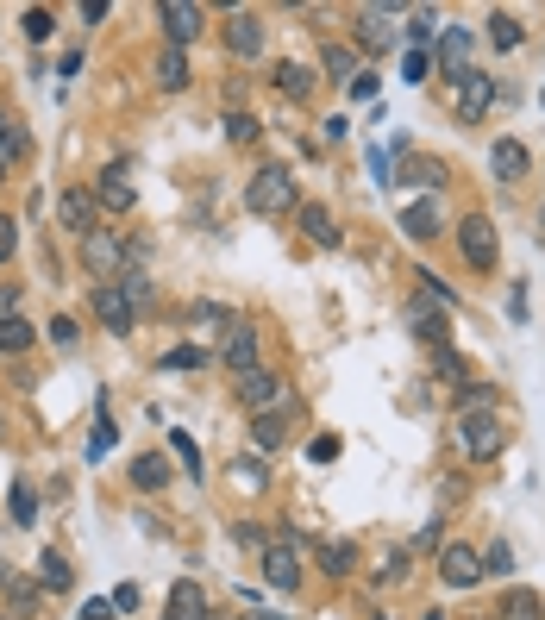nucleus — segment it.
<instances>
[{
    "mask_svg": "<svg viewBox=\"0 0 545 620\" xmlns=\"http://www.w3.org/2000/svg\"><path fill=\"white\" fill-rule=\"evenodd\" d=\"M464 57H470V32H458V26H452V32L439 38V63H445V76H464V69H470Z\"/></svg>",
    "mask_w": 545,
    "mask_h": 620,
    "instance_id": "obj_26",
    "label": "nucleus"
},
{
    "mask_svg": "<svg viewBox=\"0 0 545 620\" xmlns=\"http://www.w3.org/2000/svg\"><path fill=\"white\" fill-rule=\"evenodd\" d=\"M301 232H307V238H314V245H320V251H339V245H345V232L333 226V213H326L320 201H301Z\"/></svg>",
    "mask_w": 545,
    "mask_h": 620,
    "instance_id": "obj_18",
    "label": "nucleus"
},
{
    "mask_svg": "<svg viewBox=\"0 0 545 620\" xmlns=\"http://www.w3.org/2000/svg\"><path fill=\"white\" fill-rule=\"evenodd\" d=\"M539 101H545V94H539Z\"/></svg>",
    "mask_w": 545,
    "mask_h": 620,
    "instance_id": "obj_59",
    "label": "nucleus"
},
{
    "mask_svg": "<svg viewBox=\"0 0 545 620\" xmlns=\"http://www.w3.org/2000/svg\"><path fill=\"white\" fill-rule=\"evenodd\" d=\"M502 620H545V602H539L533 589H520V583H514V589L502 595Z\"/></svg>",
    "mask_w": 545,
    "mask_h": 620,
    "instance_id": "obj_25",
    "label": "nucleus"
},
{
    "mask_svg": "<svg viewBox=\"0 0 545 620\" xmlns=\"http://www.w3.org/2000/svg\"><path fill=\"white\" fill-rule=\"evenodd\" d=\"M264 583L270 589H301V533L295 527H276L264 545Z\"/></svg>",
    "mask_w": 545,
    "mask_h": 620,
    "instance_id": "obj_3",
    "label": "nucleus"
},
{
    "mask_svg": "<svg viewBox=\"0 0 545 620\" xmlns=\"http://www.w3.org/2000/svg\"><path fill=\"white\" fill-rule=\"evenodd\" d=\"M163 620H207V589L195 577H176L170 602H163Z\"/></svg>",
    "mask_w": 545,
    "mask_h": 620,
    "instance_id": "obj_15",
    "label": "nucleus"
},
{
    "mask_svg": "<svg viewBox=\"0 0 545 620\" xmlns=\"http://www.w3.org/2000/svg\"><path fill=\"white\" fill-rule=\"evenodd\" d=\"M452 101H458V119H464V126H477V119L495 107V76H483V69H464V76H452Z\"/></svg>",
    "mask_w": 545,
    "mask_h": 620,
    "instance_id": "obj_7",
    "label": "nucleus"
},
{
    "mask_svg": "<svg viewBox=\"0 0 545 620\" xmlns=\"http://www.w3.org/2000/svg\"><path fill=\"white\" fill-rule=\"evenodd\" d=\"M320 63H326V76L345 82V88H351V76H358V57H351V44H326Z\"/></svg>",
    "mask_w": 545,
    "mask_h": 620,
    "instance_id": "obj_27",
    "label": "nucleus"
},
{
    "mask_svg": "<svg viewBox=\"0 0 545 620\" xmlns=\"http://www.w3.org/2000/svg\"><path fill=\"white\" fill-rule=\"evenodd\" d=\"M113 614H120V608H113V595H107V602H101V595H94V602L82 608V620H113Z\"/></svg>",
    "mask_w": 545,
    "mask_h": 620,
    "instance_id": "obj_52",
    "label": "nucleus"
},
{
    "mask_svg": "<svg viewBox=\"0 0 545 620\" xmlns=\"http://www.w3.org/2000/svg\"><path fill=\"white\" fill-rule=\"evenodd\" d=\"M38 589H44V595H69V589H76V570H69L63 552H44V558H38Z\"/></svg>",
    "mask_w": 545,
    "mask_h": 620,
    "instance_id": "obj_20",
    "label": "nucleus"
},
{
    "mask_svg": "<svg viewBox=\"0 0 545 620\" xmlns=\"http://www.w3.org/2000/svg\"><path fill=\"white\" fill-rule=\"evenodd\" d=\"M520 38H527V32H520L514 13H489V44H495V51H514Z\"/></svg>",
    "mask_w": 545,
    "mask_h": 620,
    "instance_id": "obj_31",
    "label": "nucleus"
},
{
    "mask_svg": "<svg viewBox=\"0 0 545 620\" xmlns=\"http://www.w3.org/2000/svg\"><path fill=\"white\" fill-rule=\"evenodd\" d=\"M351 101H376V76H370V69L351 76Z\"/></svg>",
    "mask_w": 545,
    "mask_h": 620,
    "instance_id": "obj_51",
    "label": "nucleus"
},
{
    "mask_svg": "<svg viewBox=\"0 0 545 620\" xmlns=\"http://www.w3.org/2000/svg\"><path fill=\"white\" fill-rule=\"evenodd\" d=\"M113 445H120V426H113L107 408H101V414H94V433H88V458H107Z\"/></svg>",
    "mask_w": 545,
    "mask_h": 620,
    "instance_id": "obj_32",
    "label": "nucleus"
},
{
    "mask_svg": "<svg viewBox=\"0 0 545 620\" xmlns=\"http://www.w3.org/2000/svg\"><path fill=\"white\" fill-rule=\"evenodd\" d=\"M51 339L57 345H76V320H51Z\"/></svg>",
    "mask_w": 545,
    "mask_h": 620,
    "instance_id": "obj_54",
    "label": "nucleus"
},
{
    "mask_svg": "<svg viewBox=\"0 0 545 620\" xmlns=\"http://www.w3.org/2000/svg\"><path fill=\"white\" fill-rule=\"evenodd\" d=\"M239 545H251V552H264L270 545V527H257V520H239V533H232Z\"/></svg>",
    "mask_w": 545,
    "mask_h": 620,
    "instance_id": "obj_45",
    "label": "nucleus"
},
{
    "mask_svg": "<svg viewBox=\"0 0 545 620\" xmlns=\"http://www.w3.org/2000/svg\"><path fill=\"white\" fill-rule=\"evenodd\" d=\"M7 595H13V620H32V614H38V589H32V583L7 577Z\"/></svg>",
    "mask_w": 545,
    "mask_h": 620,
    "instance_id": "obj_38",
    "label": "nucleus"
},
{
    "mask_svg": "<svg viewBox=\"0 0 545 620\" xmlns=\"http://www.w3.org/2000/svg\"><path fill=\"white\" fill-rule=\"evenodd\" d=\"M489 570H495V577H508V570H514V552H508L502 539H495L489 552H483V577H489Z\"/></svg>",
    "mask_w": 545,
    "mask_h": 620,
    "instance_id": "obj_43",
    "label": "nucleus"
},
{
    "mask_svg": "<svg viewBox=\"0 0 545 620\" xmlns=\"http://www.w3.org/2000/svg\"><path fill=\"white\" fill-rule=\"evenodd\" d=\"M113 608L132 614V608H138V589H132V583H120V589H113Z\"/></svg>",
    "mask_w": 545,
    "mask_h": 620,
    "instance_id": "obj_53",
    "label": "nucleus"
},
{
    "mask_svg": "<svg viewBox=\"0 0 545 620\" xmlns=\"http://www.w3.org/2000/svg\"><path fill=\"white\" fill-rule=\"evenodd\" d=\"M0 176H7V163H0Z\"/></svg>",
    "mask_w": 545,
    "mask_h": 620,
    "instance_id": "obj_58",
    "label": "nucleus"
},
{
    "mask_svg": "<svg viewBox=\"0 0 545 620\" xmlns=\"http://www.w3.org/2000/svg\"><path fill=\"white\" fill-rule=\"evenodd\" d=\"M307 458H314V464H333V458H339V439H333V433H320L314 445H307Z\"/></svg>",
    "mask_w": 545,
    "mask_h": 620,
    "instance_id": "obj_49",
    "label": "nucleus"
},
{
    "mask_svg": "<svg viewBox=\"0 0 545 620\" xmlns=\"http://www.w3.org/2000/svg\"><path fill=\"white\" fill-rule=\"evenodd\" d=\"M257 132H264V126H257V119H251V113H239V107H232V113H226V138H232V145H251V138H257Z\"/></svg>",
    "mask_w": 545,
    "mask_h": 620,
    "instance_id": "obj_40",
    "label": "nucleus"
},
{
    "mask_svg": "<svg viewBox=\"0 0 545 620\" xmlns=\"http://www.w3.org/2000/svg\"><path fill=\"white\" fill-rule=\"evenodd\" d=\"M458 408H464V414L495 408V389H489V383H464V389H458Z\"/></svg>",
    "mask_w": 545,
    "mask_h": 620,
    "instance_id": "obj_42",
    "label": "nucleus"
},
{
    "mask_svg": "<svg viewBox=\"0 0 545 620\" xmlns=\"http://www.w3.org/2000/svg\"><path fill=\"white\" fill-rule=\"evenodd\" d=\"M120 289H126V301H132V307H151V301H157V289H151V276L138 270V264H126V270H120Z\"/></svg>",
    "mask_w": 545,
    "mask_h": 620,
    "instance_id": "obj_29",
    "label": "nucleus"
},
{
    "mask_svg": "<svg viewBox=\"0 0 545 620\" xmlns=\"http://www.w3.org/2000/svg\"><path fill=\"white\" fill-rule=\"evenodd\" d=\"M170 451H176V458H182V470H188V476H201V445H195V439H188V433H182V426H170Z\"/></svg>",
    "mask_w": 545,
    "mask_h": 620,
    "instance_id": "obj_36",
    "label": "nucleus"
},
{
    "mask_svg": "<svg viewBox=\"0 0 545 620\" xmlns=\"http://www.w3.org/2000/svg\"><path fill=\"white\" fill-rule=\"evenodd\" d=\"M426 69H433V57H426V51H408V57H401V82H426Z\"/></svg>",
    "mask_w": 545,
    "mask_h": 620,
    "instance_id": "obj_44",
    "label": "nucleus"
},
{
    "mask_svg": "<svg viewBox=\"0 0 545 620\" xmlns=\"http://www.w3.org/2000/svg\"><path fill=\"white\" fill-rule=\"evenodd\" d=\"M51 26H57V19L44 13V7H32V13H26V38H32V44H44V38H51Z\"/></svg>",
    "mask_w": 545,
    "mask_h": 620,
    "instance_id": "obj_46",
    "label": "nucleus"
},
{
    "mask_svg": "<svg viewBox=\"0 0 545 620\" xmlns=\"http://www.w3.org/2000/svg\"><path fill=\"white\" fill-rule=\"evenodd\" d=\"M170 483V458H163V451H145V458H132V489H163Z\"/></svg>",
    "mask_w": 545,
    "mask_h": 620,
    "instance_id": "obj_22",
    "label": "nucleus"
},
{
    "mask_svg": "<svg viewBox=\"0 0 545 620\" xmlns=\"http://www.w3.org/2000/svg\"><path fill=\"white\" fill-rule=\"evenodd\" d=\"M276 88L289 94V101H307V94H314V69L307 63H276Z\"/></svg>",
    "mask_w": 545,
    "mask_h": 620,
    "instance_id": "obj_24",
    "label": "nucleus"
},
{
    "mask_svg": "<svg viewBox=\"0 0 545 620\" xmlns=\"http://www.w3.org/2000/svg\"><path fill=\"white\" fill-rule=\"evenodd\" d=\"M239 401H245V408H257V414H282L295 395H289V383H282L276 370H245V376H239Z\"/></svg>",
    "mask_w": 545,
    "mask_h": 620,
    "instance_id": "obj_5",
    "label": "nucleus"
},
{
    "mask_svg": "<svg viewBox=\"0 0 545 620\" xmlns=\"http://www.w3.org/2000/svg\"><path fill=\"white\" fill-rule=\"evenodd\" d=\"M245 620H270V614H257V608H251V614H245Z\"/></svg>",
    "mask_w": 545,
    "mask_h": 620,
    "instance_id": "obj_57",
    "label": "nucleus"
},
{
    "mask_svg": "<svg viewBox=\"0 0 545 620\" xmlns=\"http://www.w3.org/2000/svg\"><path fill=\"white\" fill-rule=\"evenodd\" d=\"M94 314H101V326H107V332H120V339L138 326V307L126 301L120 282H94Z\"/></svg>",
    "mask_w": 545,
    "mask_h": 620,
    "instance_id": "obj_11",
    "label": "nucleus"
},
{
    "mask_svg": "<svg viewBox=\"0 0 545 620\" xmlns=\"http://www.w3.org/2000/svg\"><path fill=\"white\" fill-rule=\"evenodd\" d=\"M401 32H408V44H414V51H420V44H426V38H433V32H439V19H433V13H426V7H414V13H408V26H401Z\"/></svg>",
    "mask_w": 545,
    "mask_h": 620,
    "instance_id": "obj_39",
    "label": "nucleus"
},
{
    "mask_svg": "<svg viewBox=\"0 0 545 620\" xmlns=\"http://www.w3.org/2000/svg\"><path fill=\"white\" fill-rule=\"evenodd\" d=\"M157 88H163V94L188 88V51H176V44H163V57H157Z\"/></svg>",
    "mask_w": 545,
    "mask_h": 620,
    "instance_id": "obj_23",
    "label": "nucleus"
},
{
    "mask_svg": "<svg viewBox=\"0 0 545 620\" xmlns=\"http://www.w3.org/2000/svg\"><path fill=\"white\" fill-rule=\"evenodd\" d=\"M207 364V351L201 345H176V351H163L157 357V370H201Z\"/></svg>",
    "mask_w": 545,
    "mask_h": 620,
    "instance_id": "obj_35",
    "label": "nucleus"
},
{
    "mask_svg": "<svg viewBox=\"0 0 545 620\" xmlns=\"http://www.w3.org/2000/svg\"><path fill=\"white\" fill-rule=\"evenodd\" d=\"M157 19H163V38L176 44V51H188V44L201 38V7H188V0H157Z\"/></svg>",
    "mask_w": 545,
    "mask_h": 620,
    "instance_id": "obj_9",
    "label": "nucleus"
},
{
    "mask_svg": "<svg viewBox=\"0 0 545 620\" xmlns=\"http://www.w3.org/2000/svg\"><path fill=\"white\" fill-rule=\"evenodd\" d=\"M351 558H358V552H351L345 539H326V545H320V570H326V577H345Z\"/></svg>",
    "mask_w": 545,
    "mask_h": 620,
    "instance_id": "obj_34",
    "label": "nucleus"
},
{
    "mask_svg": "<svg viewBox=\"0 0 545 620\" xmlns=\"http://www.w3.org/2000/svg\"><path fill=\"white\" fill-rule=\"evenodd\" d=\"M251 433H257V445H264V451H276L282 439H289V408H282V414H257Z\"/></svg>",
    "mask_w": 545,
    "mask_h": 620,
    "instance_id": "obj_28",
    "label": "nucleus"
},
{
    "mask_svg": "<svg viewBox=\"0 0 545 620\" xmlns=\"http://www.w3.org/2000/svg\"><path fill=\"white\" fill-rule=\"evenodd\" d=\"M439 226H445V213H439V201L426 195V201H414V207H401V232L414 238V245H426V238H439Z\"/></svg>",
    "mask_w": 545,
    "mask_h": 620,
    "instance_id": "obj_17",
    "label": "nucleus"
},
{
    "mask_svg": "<svg viewBox=\"0 0 545 620\" xmlns=\"http://www.w3.org/2000/svg\"><path fill=\"white\" fill-rule=\"evenodd\" d=\"M458 251H464L470 270H495V264H502V245H495V220H489V213L458 220Z\"/></svg>",
    "mask_w": 545,
    "mask_h": 620,
    "instance_id": "obj_4",
    "label": "nucleus"
},
{
    "mask_svg": "<svg viewBox=\"0 0 545 620\" xmlns=\"http://www.w3.org/2000/svg\"><path fill=\"white\" fill-rule=\"evenodd\" d=\"M88 195H94V207H107V213H132V201H138L132 182H126V163H107V170L94 176Z\"/></svg>",
    "mask_w": 545,
    "mask_h": 620,
    "instance_id": "obj_14",
    "label": "nucleus"
},
{
    "mask_svg": "<svg viewBox=\"0 0 545 620\" xmlns=\"http://www.w3.org/2000/svg\"><path fill=\"white\" fill-rule=\"evenodd\" d=\"M188 320H195L201 332H226V326H232V314H226L220 301H195V314H188Z\"/></svg>",
    "mask_w": 545,
    "mask_h": 620,
    "instance_id": "obj_37",
    "label": "nucleus"
},
{
    "mask_svg": "<svg viewBox=\"0 0 545 620\" xmlns=\"http://www.w3.org/2000/svg\"><path fill=\"white\" fill-rule=\"evenodd\" d=\"M220 38H226V51L239 57V63H257V57H264V19L245 13V7L226 19V32H220Z\"/></svg>",
    "mask_w": 545,
    "mask_h": 620,
    "instance_id": "obj_10",
    "label": "nucleus"
},
{
    "mask_svg": "<svg viewBox=\"0 0 545 620\" xmlns=\"http://www.w3.org/2000/svg\"><path fill=\"white\" fill-rule=\"evenodd\" d=\"M13 301H19L13 289H0V320H7V314H13Z\"/></svg>",
    "mask_w": 545,
    "mask_h": 620,
    "instance_id": "obj_55",
    "label": "nucleus"
},
{
    "mask_svg": "<svg viewBox=\"0 0 545 620\" xmlns=\"http://www.w3.org/2000/svg\"><path fill=\"white\" fill-rule=\"evenodd\" d=\"M389 182H401V188H439V182H445V163H439V157H414V151H408V157H401V170H395Z\"/></svg>",
    "mask_w": 545,
    "mask_h": 620,
    "instance_id": "obj_19",
    "label": "nucleus"
},
{
    "mask_svg": "<svg viewBox=\"0 0 545 620\" xmlns=\"http://www.w3.org/2000/svg\"><path fill=\"white\" fill-rule=\"evenodd\" d=\"M19 251V226L7 220V213H0V264H7V257Z\"/></svg>",
    "mask_w": 545,
    "mask_h": 620,
    "instance_id": "obj_50",
    "label": "nucleus"
},
{
    "mask_svg": "<svg viewBox=\"0 0 545 620\" xmlns=\"http://www.w3.org/2000/svg\"><path fill=\"white\" fill-rule=\"evenodd\" d=\"M82 264H88L94 276H101V282H120V270H126V245H120L113 232L94 226V232L82 238Z\"/></svg>",
    "mask_w": 545,
    "mask_h": 620,
    "instance_id": "obj_8",
    "label": "nucleus"
},
{
    "mask_svg": "<svg viewBox=\"0 0 545 620\" xmlns=\"http://www.w3.org/2000/svg\"><path fill=\"white\" fill-rule=\"evenodd\" d=\"M433 370H439V383H452V389H464V383H470V370H464V357H458L452 345H439V351H433Z\"/></svg>",
    "mask_w": 545,
    "mask_h": 620,
    "instance_id": "obj_30",
    "label": "nucleus"
},
{
    "mask_svg": "<svg viewBox=\"0 0 545 620\" xmlns=\"http://www.w3.org/2000/svg\"><path fill=\"white\" fill-rule=\"evenodd\" d=\"M245 207H251V213H289V207H301L295 176L282 170V163H264V170H251V182H245Z\"/></svg>",
    "mask_w": 545,
    "mask_h": 620,
    "instance_id": "obj_1",
    "label": "nucleus"
},
{
    "mask_svg": "<svg viewBox=\"0 0 545 620\" xmlns=\"http://www.w3.org/2000/svg\"><path fill=\"white\" fill-rule=\"evenodd\" d=\"M489 170L502 176V182H520V176H527V145H514V138H502V145L489 151Z\"/></svg>",
    "mask_w": 545,
    "mask_h": 620,
    "instance_id": "obj_21",
    "label": "nucleus"
},
{
    "mask_svg": "<svg viewBox=\"0 0 545 620\" xmlns=\"http://www.w3.org/2000/svg\"><path fill=\"white\" fill-rule=\"evenodd\" d=\"M220 364H226L232 376H245V370H257V326H245V320H232V326L220 332Z\"/></svg>",
    "mask_w": 545,
    "mask_h": 620,
    "instance_id": "obj_12",
    "label": "nucleus"
},
{
    "mask_svg": "<svg viewBox=\"0 0 545 620\" xmlns=\"http://www.w3.org/2000/svg\"><path fill=\"white\" fill-rule=\"evenodd\" d=\"M32 520H38V495L26 483H13V527H32Z\"/></svg>",
    "mask_w": 545,
    "mask_h": 620,
    "instance_id": "obj_41",
    "label": "nucleus"
},
{
    "mask_svg": "<svg viewBox=\"0 0 545 620\" xmlns=\"http://www.w3.org/2000/svg\"><path fill=\"white\" fill-rule=\"evenodd\" d=\"M7 126H13V119H7V113H0V138H7Z\"/></svg>",
    "mask_w": 545,
    "mask_h": 620,
    "instance_id": "obj_56",
    "label": "nucleus"
},
{
    "mask_svg": "<svg viewBox=\"0 0 545 620\" xmlns=\"http://www.w3.org/2000/svg\"><path fill=\"white\" fill-rule=\"evenodd\" d=\"M232 476H239V483H245V489H264V483H270V470H264V464H257V458H245V464H239V470H232Z\"/></svg>",
    "mask_w": 545,
    "mask_h": 620,
    "instance_id": "obj_47",
    "label": "nucleus"
},
{
    "mask_svg": "<svg viewBox=\"0 0 545 620\" xmlns=\"http://www.w3.org/2000/svg\"><path fill=\"white\" fill-rule=\"evenodd\" d=\"M94 213H101V207H94L88 188H63V195H57V220L76 232V238H88V232H94Z\"/></svg>",
    "mask_w": 545,
    "mask_h": 620,
    "instance_id": "obj_16",
    "label": "nucleus"
},
{
    "mask_svg": "<svg viewBox=\"0 0 545 620\" xmlns=\"http://www.w3.org/2000/svg\"><path fill=\"white\" fill-rule=\"evenodd\" d=\"M458 439H464V451H470V458H477V464L502 458V445H508L502 408H477V414H464V420H458Z\"/></svg>",
    "mask_w": 545,
    "mask_h": 620,
    "instance_id": "obj_2",
    "label": "nucleus"
},
{
    "mask_svg": "<svg viewBox=\"0 0 545 620\" xmlns=\"http://www.w3.org/2000/svg\"><path fill=\"white\" fill-rule=\"evenodd\" d=\"M439 583L445 589H477L483 583V552L477 545H439Z\"/></svg>",
    "mask_w": 545,
    "mask_h": 620,
    "instance_id": "obj_6",
    "label": "nucleus"
},
{
    "mask_svg": "<svg viewBox=\"0 0 545 620\" xmlns=\"http://www.w3.org/2000/svg\"><path fill=\"white\" fill-rule=\"evenodd\" d=\"M38 339V332H32V320H19V314H7V320H0V351H26Z\"/></svg>",
    "mask_w": 545,
    "mask_h": 620,
    "instance_id": "obj_33",
    "label": "nucleus"
},
{
    "mask_svg": "<svg viewBox=\"0 0 545 620\" xmlns=\"http://www.w3.org/2000/svg\"><path fill=\"white\" fill-rule=\"evenodd\" d=\"M389 19H401V13H395V7H358V13H351V32H358L364 51H389V44L401 38Z\"/></svg>",
    "mask_w": 545,
    "mask_h": 620,
    "instance_id": "obj_13",
    "label": "nucleus"
},
{
    "mask_svg": "<svg viewBox=\"0 0 545 620\" xmlns=\"http://www.w3.org/2000/svg\"><path fill=\"white\" fill-rule=\"evenodd\" d=\"M401 577H408V552H395L389 564H383V577H370L376 589H389V583H401Z\"/></svg>",
    "mask_w": 545,
    "mask_h": 620,
    "instance_id": "obj_48",
    "label": "nucleus"
}]
</instances>
